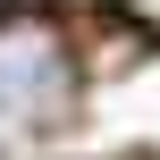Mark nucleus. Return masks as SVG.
I'll use <instances>...</instances> for the list:
<instances>
[{
    "label": "nucleus",
    "mask_w": 160,
    "mask_h": 160,
    "mask_svg": "<svg viewBox=\"0 0 160 160\" xmlns=\"http://www.w3.org/2000/svg\"><path fill=\"white\" fill-rule=\"evenodd\" d=\"M68 101V59L34 34H8L0 42V127H34Z\"/></svg>",
    "instance_id": "obj_1"
},
{
    "label": "nucleus",
    "mask_w": 160,
    "mask_h": 160,
    "mask_svg": "<svg viewBox=\"0 0 160 160\" xmlns=\"http://www.w3.org/2000/svg\"><path fill=\"white\" fill-rule=\"evenodd\" d=\"M118 8H127L135 34H152V42H160V0H118Z\"/></svg>",
    "instance_id": "obj_2"
},
{
    "label": "nucleus",
    "mask_w": 160,
    "mask_h": 160,
    "mask_svg": "<svg viewBox=\"0 0 160 160\" xmlns=\"http://www.w3.org/2000/svg\"><path fill=\"white\" fill-rule=\"evenodd\" d=\"M68 8H93V0H68Z\"/></svg>",
    "instance_id": "obj_3"
},
{
    "label": "nucleus",
    "mask_w": 160,
    "mask_h": 160,
    "mask_svg": "<svg viewBox=\"0 0 160 160\" xmlns=\"http://www.w3.org/2000/svg\"><path fill=\"white\" fill-rule=\"evenodd\" d=\"M8 8H17V0H0V17H8Z\"/></svg>",
    "instance_id": "obj_4"
}]
</instances>
